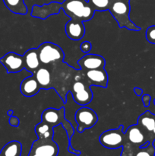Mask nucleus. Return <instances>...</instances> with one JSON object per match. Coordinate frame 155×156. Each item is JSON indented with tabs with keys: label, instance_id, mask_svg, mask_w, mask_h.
<instances>
[{
	"label": "nucleus",
	"instance_id": "f257e3e1",
	"mask_svg": "<svg viewBox=\"0 0 155 156\" xmlns=\"http://www.w3.org/2000/svg\"><path fill=\"white\" fill-rule=\"evenodd\" d=\"M62 9L70 19L88 21L94 17L95 11L86 0H65Z\"/></svg>",
	"mask_w": 155,
	"mask_h": 156
},
{
	"label": "nucleus",
	"instance_id": "f03ea898",
	"mask_svg": "<svg viewBox=\"0 0 155 156\" xmlns=\"http://www.w3.org/2000/svg\"><path fill=\"white\" fill-rule=\"evenodd\" d=\"M109 12L116 21L120 28L138 31L141 27L135 25L130 19V0H111L109 6Z\"/></svg>",
	"mask_w": 155,
	"mask_h": 156
},
{
	"label": "nucleus",
	"instance_id": "7ed1b4c3",
	"mask_svg": "<svg viewBox=\"0 0 155 156\" xmlns=\"http://www.w3.org/2000/svg\"><path fill=\"white\" fill-rule=\"evenodd\" d=\"M42 121L48 123L53 127H56L57 125L62 124L64 129L66 130L68 139H71L74 133L73 126L65 117V108L62 107L59 109L56 108H47L41 114Z\"/></svg>",
	"mask_w": 155,
	"mask_h": 156
},
{
	"label": "nucleus",
	"instance_id": "20e7f679",
	"mask_svg": "<svg viewBox=\"0 0 155 156\" xmlns=\"http://www.w3.org/2000/svg\"><path fill=\"white\" fill-rule=\"evenodd\" d=\"M41 64L48 65L57 62H62L64 52L59 45L52 42H44L36 48Z\"/></svg>",
	"mask_w": 155,
	"mask_h": 156
},
{
	"label": "nucleus",
	"instance_id": "39448f33",
	"mask_svg": "<svg viewBox=\"0 0 155 156\" xmlns=\"http://www.w3.org/2000/svg\"><path fill=\"white\" fill-rule=\"evenodd\" d=\"M124 126L120 125L117 129H112L103 132L100 136V144L107 149H118L123 146L126 142V137L123 131Z\"/></svg>",
	"mask_w": 155,
	"mask_h": 156
},
{
	"label": "nucleus",
	"instance_id": "423d86ee",
	"mask_svg": "<svg viewBox=\"0 0 155 156\" xmlns=\"http://www.w3.org/2000/svg\"><path fill=\"white\" fill-rule=\"evenodd\" d=\"M74 120L78 124V132L81 133L85 129L92 128L98 121V117L93 109L86 106H81L76 111Z\"/></svg>",
	"mask_w": 155,
	"mask_h": 156
},
{
	"label": "nucleus",
	"instance_id": "0eeeda50",
	"mask_svg": "<svg viewBox=\"0 0 155 156\" xmlns=\"http://www.w3.org/2000/svg\"><path fill=\"white\" fill-rule=\"evenodd\" d=\"M91 85L85 84L81 81L74 82L71 87V91L72 98L77 105L80 106H86L91 102L93 99V93L91 90Z\"/></svg>",
	"mask_w": 155,
	"mask_h": 156
},
{
	"label": "nucleus",
	"instance_id": "6e6552de",
	"mask_svg": "<svg viewBox=\"0 0 155 156\" xmlns=\"http://www.w3.org/2000/svg\"><path fill=\"white\" fill-rule=\"evenodd\" d=\"M0 63L5 68L7 73H18L25 69L24 56L15 52H9L0 58Z\"/></svg>",
	"mask_w": 155,
	"mask_h": 156
},
{
	"label": "nucleus",
	"instance_id": "1a4fd4ad",
	"mask_svg": "<svg viewBox=\"0 0 155 156\" xmlns=\"http://www.w3.org/2000/svg\"><path fill=\"white\" fill-rule=\"evenodd\" d=\"M59 148L53 139H38L33 142L30 153L41 156H57Z\"/></svg>",
	"mask_w": 155,
	"mask_h": 156
},
{
	"label": "nucleus",
	"instance_id": "9d476101",
	"mask_svg": "<svg viewBox=\"0 0 155 156\" xmlns=\"http://www.w3.org/2000/svg\"><path fill=\"white\" fill-rule=\"evenodd\" d=\"M127 141L134 146L141 147L147 142H150V135L139 125H132L125 132Z\"/></svg>",
	"mask_w": 155,
	"mask_h": 156
},
{
	"label": "nucleus",
	"instance_id": "9b49d317",
	"mask_svg": "<svg viewBox=\"0 0 155 156\" xmlns=\"http://www.w3.org/2000/svg\"><path fill=\"white\" fill-rule=\"evenodd\" d=\"M78 64L82 71L87 72L88 70L104 69L106 60L100 55L88 53L78 61Z\"/></svg>",
	"mask_w": 155,
	"mask_h": 156
},
{
	"label": "nucleus",
	"instance_id": "f8f14e48",
	"mask_svg": "<svg viewBox=\"0 0 155 156\" xmlns=\"http://www.w3.org/2000/svg\"><path fill=\"white\" fill-rule=\"evenodd\" d=\"M62 9V4L57 2H52L49 4H44L42 6H33L31 11V16L34 18H39L41 19H46L53 15L59 13Z\"/></svg>",
	"mask_w": 155,
	"mask_h": 156
},
{
	"label": "nucleus",
	"instance_id": "ddd939ff",
	"mask_svg": "<svg viewBox=\"0 0 155 156\" xmlns=\"http://www.w3.org/2000/svg\"><path fill=\"white\" fill-rule=\"evenodd\" d=\"M123 147L122 156H155V147L153 143H149L147 147L143 148L134 146L126 140Z\"/></svg>",
	"mask_w": 155,
	"mask_h": 156
},
{
	"label": "nucleus",
	"instance_id": "4468645a",
	"mask_svg": "<svg viewBox=\"0 0 155 156\" xmlns=\"http://www.w3.org/2000/svg\"><path fill=\"white\" fill-rule=\"evenodd\" d=\"M85 76L89 85L106 88L108 85V74L104 69L88 70L85 72Z\"/></svg>",
	"mask_w": 155,
	"mask_h": 156
},
{
	"label": "nucleus",
	"instance_id": "2eb2a0df",
	"mask_svg": "<svg viewBox=\"0 0 155 156\" xmlns=\"http://www.w3.org/2000/svg\"><path fill=\"white\" fill-rule=\"evenodd\" d=\"M65 28L66 35L72 41H79L85 34L84 24L79 20L70 19L65 24Z\"/></svg>",
	"mask_w": 155,
	"mask_h": 156
},
{
	"label": "nucleus",
	"instance_id": "dca6fc26",
	"mask_svg": "<svg viewBox=\"0 0 155 156\" xmlns=\"http://www.w3.org/2000/svg\"><path fill=\"white\" fill-rule=\"evenodd\" d=\"M41 89L39 83L36 81L34 75L25 78L21 82L20 86L21 93L25 97H33L38 94L40 90Z\"/></svg>",
	"mask_w": 155,
	"mask_h": 156
},
{
	"label": "nucleus",
	"instance_id": "f3484780",
	"mask_svg": "<svg viewBox=\"0 0 155 156\" xmlns=\"http://www.w3.org/2000/svg\"><path fill=\"white\" fill-rule=\"evenodd\" d=\"M23 56H24V62H25V69L30 72L32 75L34 74L35 72L41 66L37 50L35 48L29 49L24 53Z\"/></svg>",
	"mask_w": 155,
	"mask_h": 156
},
{
	"label": "nucleus",
	"instance_id": "a211bd4d",
	"mask_svg": "<svg viewBox=\"0 0 155 156\" xmlns=\"http://www.w3.org/2000/svg\"><path fill=\"white\" fill-rule=\"evenodd\" d=\"M137 124L139 125L142 129L148 133L150 141V133L155 127V114H152L149 111H145L138 117Z\"/></svg>",
	"mask_w": 155,
	"mask_h": 156
},
{
	"label": "nucleus",
	"instance_id": "6ab92c4d",
	"mask_svg": "<svg viewBox=\"0 0 155 156\" xmlns=\"http://www.w3.org/2000/svg\"><path fill=\"white\" fill-rule=\"evenodd\" d=\"M33 75L35 76V78L41 88L48 89L50 88V85L51 84L52 77L51 73L48 69L43 66H40Z\"/></svg>",
	"mask_w": 155,
	"mask_h": 156
},
{
	"label": "nucleus",
	"instance_id": "aec40b11",
	"mask_svg": "<svg viewBox=\"0 0 155 156\" xmlns=\"http://www.w3.org/2000/svg\"><path fill=\"white\" fill-rule=\"evenodd\" d=\"M3 2L12 13L18 15H26L27 13V8L24 0H3Z\"/></svg>",
	"mask_w": 155,
	"mask_h": 156
},
{
	"label": "nucleus",
	"instance_id": "412c9836",
	"mask_svg": "<svg viewBox=\"0 0 155 156\" xmlns=\"http://www.w3.org/2000/svg\"><path fill=\"white\" fill-rule=\"evenodd\" d=\"M53 129L54 127L50 126L48 123L42 121L36 125L35 133H36L38 139H53Z\"/></svg>",
	"mask_w": 155,
	"mask_h": 156
},
{
	"label": "nucleus",
	"instance_id": "4be33fe9",
	"mask_svg": "<svg viewBox=\"0 0 155 156\" xmlns=\"http://www.w3.org/2000/svg\"><path fill=\"white\" fill-rule=\"evenodd\" d=\"M21 152V144L18 141H12L7 143L2 149V156H20Z\"/></svg>",
	"mask_w": 155,
	"mask_h": 156
},
{
	"label": "nucleus",
	"instance_id": "5701e85b",
	"mask_svg": "<svg viewBox=\"0 0 155 156\" xmlns=\"http://www.w3.org/2000/svg\"><path fill=\"white\" fill-rule=\"evenodd\" d=\"M95 12H105L109 9L111 0H88Z\"/></svg>",
	"mask_w": 155,
	"mask_h": 156
},
{
	"label": "nucleus",
	"instance_id": "b1692460",
	"mask_svg": "<svg viewBox=\"0 0 155 156\" xmlns=\"http://www.w3.org/2000/svg\"><path fill=\"white\" fill-rule=\"evenodd\" d=\"M146 39L150 44H155V25L150 26L146 30Z\"/></svg>",
	"mask_w": 155,
	"mask_h": 156
},
{
	"label": "nucleus",
	"instance_id": "393cba45",
	"mask_svg": "<svg viewBox=\"0 0 155 156\" xmlns=\"http://www.w3.org/2000/svg\"><path fill=\"white\" fill-rule=\"evenodd\" d=\"M80 49L84 53H88L92 49V44L90 41H85L82 42L80 45Z\"/></svg>",
	"mask_w": 155,
	"mask_h": 156
},
{
	"label": "nucleus",
	"instance_id": "a878e982",
	"mask_svg": "<svg viewBox=\"0 0 155 156\" xmlns=\"http://www.w3.org/2000/svg\"><path fill=\"white\" fill-rule=\"evenodd\" d=\"M9 124L12 126H15V127H18V125H19V119L16 117H14L13 115L11 116L10 118H9Z\"/></svg>",
	"mask_w": 155,
	"mask_h": 156
},
{
	"label": "nucleus",
	"instance_id": "bb28decb",
	"mask_svg": "<svg viewBox=\"0 0 155 156\" xmlns=\"http://www.w3.org/2000/svg\"><path fill=\"white\" fill-rule=\"evenodd\" d=\"M142 101L143 104H144V107L147 108L150 105V96L148 95V94H144V96L142 97Z\"/></svg>",
	"mask_w": 155,
	"mask_h": 156
},
{
	"label": "nucleus",
	"instance_id": "cd10ccee",
	"mask_svg": "<svg viewBox=\"0 0 155 156\" xmlns=\"http://www.w3.org/2000/svg\"><path fill=\"white\" fill-rule=\"evenodd\" d=\"M68 150L69 152H71V153H72V154H74V155H80V154H81V152H79V151H76V150H74V149H73L72 148H71V146H68Z\"/></svg>",
	"mask_w": 155,
	"mask_h": 156
},
{
	"label": "nucleus",
	"instance_id": "c85d7f7f",
	"mask_svg": "<svg viewBox=\"0 0 155 156\" xmlns=\"http://www.w3.org/2000/svg\"><path fill=\"white\" fill-rule=\"evenodd\" d=\"M134 91H135V94H136L137 96L141 95L143 93L142 89H141V88H134Z\"/></svg>",
	"mask_w": 155,
	"mask_h": 156
},
{
	"label": "nucleus",
	"instance_id": "c756f323",
	"mask_svg": "<svg viewBox=\"0 0 155 156\" xmlns=\"http://www.w3.org/2000/svg\"><path fill=\"white\" fill-rule=\"evenodd\" d=\"M154 140H155V127H154V129H153V131L151 132V133H150V143H153Z\"/></svg>",
	"mask_w": 155,
	"mask_h": 156
},
{
	"label": "nucleus",
	"instance_id": "7c9ffc66",
	"mask_svg": "<svg viewBox=\"0 0 155 156\" xmlns=\"http://www.w3.org/2000/svg\"><path fill=\"white\" fill-rule=\"evenodd\" d=\"M7 114L9 116H12L13 115V111H12V110H9V111H8V112H7Z\"/></svg>",
	"mask_w": 155,
	"mask_h": 156
},
{
	"label": "nucleus",
	"instance_id": "2f4dec72",
	"mask_svg": "<svg viewBox=\"0 0 155 156\" xmlns=\"http://www.w3.org/2000/svg\"><path fill=\"white\" fill-rule=\"evenodd\" d=\"M29 156H41V155H36V154H32V153H30V155H29Z\"/></svg>",
	"mask_w": 155,
	"mask_h": 156
},
{
	"label": "nucleus",
	"instance_id": "473e14b6",
	"mask_svg": "<svg viewBox=\"0 0 155 156\" xmlns=\"http://www.w3.org/2000/svg\"><path fill=\"white\" fill-rule=\"evenodd\" d=\"M154 105H155V100H154Z\"/></svg>",
	"mask_w": 155,
	"mask_h": 156
},
{
	"label": "nucleus",
	"instance_id": "72a5a7b5",
	"mask_svg": "<svg viewBox=\"0 0 155 156\" xmlns=\"http://www.w3.org/2000/svg\"><path fill=\"white\" fill-rule=\"evenodd\" d=\"M0 156H2V155H0Z\"/></svg>",
	"mask_w": 155,
	"mask_h": 156
}]
</instances>
